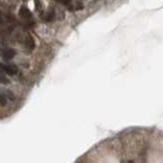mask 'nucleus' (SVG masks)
<instances>
[{"mask_svg": "<svg viewBox=\"0 0 163 163\" xmlns=\"http://www.w3.org/2000/svg\"><path fill=\"white\" fill-rule=\"evenodd\" d=\"M35 4H36V8L38 9L39 11H43V4L39 2V0H35Z\"/></svg>", "mask_w": 163, "mask_h": 163, "instance_id": "obj_7", "label": "nucleus"}, {"mask_svg": "<svg viewBox=\"0 0 163 163\" xmlns=\"http://www.w3.org/2000/svg\"><path fill=\"white\" fill-rule=\"evenodd\" d=\"M0 70H3L4 73H6L7 75H10V76H13L18 73V68L16 67V65H6V64H3V63H0Z\"/></svg>", "mask_w": 163, "mask_h": 163, "instance_id": "obj_1", "label": "nucleus"}, {"mask_svg": "<svg viewBox=\"0 0 163 163\" xmlns=\"http://www.w3.org/2000/svg\"><path fill=\"white\" fill-rule=\"evenodd\" d=\"M0 82H1L2 84H8L9 83L8 79H7L4 75H2L1 73H0Z\"/></svg>", "mask_w": 163, "mask_h": 163, "instance_id": "obj_6", "label": "nucleus"}, {"mask_svg": "<svg viewBox=\"0 0 163 163\" xmlns=\"http://www.w3.org/2000/svg\"><path fill=\"white\" fill-rule=\"evenodd\" d=\"M19 16H21L23 19H30L32 16V13L28 7L21 6V9H19Z\"/></svg>", "mask_w": 163, "mask_h": 163, "instance_id": "obj_2", "label": "nucleus"}, {"mask_svg": "<svg viewBox=\"0 0 163 163\" xmlns=\"http://www.w3.org/2000/svg\"><path fill=\"white\" fill-rule=\"evenodd\" d=\"M27 45L29 46L30 49H34V47H35V43H34V39L32 38L31 36L28 38V40H27Z\"/></svg>", "mask_w": 163, "mask_h": 163, "instance_id": "obj_4", "label": "nucleus"}, {"mask_svg": "<svg viewBox=\"0 0 163 163\" xmlns=\"http://www.w3.org/2000/svg\"><path fill=\"white\" fill-rule=\"evenodd\" d=\"M57 2H60V3L64 4V5H70V3L71 2V0H56Z\"/></svg>", "mask_w": 163, "mask_h": 163, "instance_id": "obj_8", "label": "nucleus"}, {"mask_svg": "<svg viewBox=\"0 0 163 163\" xmlns=\"http://www.w3.org/2000/svg\"><path fill=\"white\" fill-rule=\"evenodd\" d=\"M16 52L13 50V49H7V50L4 51L3 53V57L4 59H6V60H9V59H12L16 56Z\"/></svg>", "mask_w": 163, "mask_h": 163, "instance_id": "obj_3", "label": "nucleus"}, {"mask_svg": "<svg viewBox=\"0 0 163 163\" xmlns=\"http://www.w3.org/2000/svg\"><path fill=\"white\" fill-rule=\"evenodd\" d=\"M54 11L53 10H51V12H49L48 14H47V16H46V21H53V19H54Z\"/></svg>", "mask_w": 163, "mask_h": 163, "instance_id": "obj_5", "label": "nucleus"}]
</instances>
